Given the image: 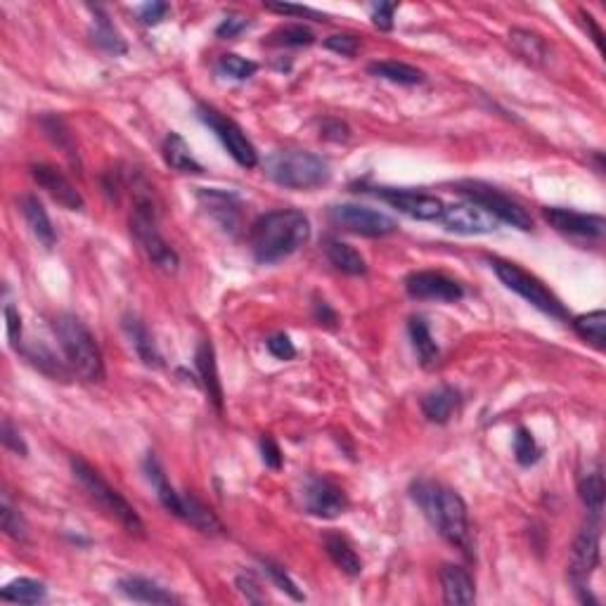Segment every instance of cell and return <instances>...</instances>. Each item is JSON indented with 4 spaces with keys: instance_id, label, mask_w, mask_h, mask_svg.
I'll return each mask as SVG.
<instances>
[{
    "instance_id": "47",
    "label": "cell",
    "mask_w": 606,
    "mask_h": 606,
    "mask_svg": "<svg viewBox=\"0 0 606 606\" xmlns=\"http://www.w3.org/2000/svg\"><path fill=\"white\" fill-rule=\"evenodd\" d=\"M393 14H396V5H393V3H379V5L372 7V22H374V27H379L382 31H391Z\"/></svg>"
},
{
    "instance_id": "13",
    "label": "cell",
    "mask_w": 606,
    "mask_h": 606,
    "mask_svg": "<svg viewBox=\"0 0 606 606\" xmlns=\"http://www.w3.org/2000/svg\"><path fill=\"white\" fill-rule=\"evenodd\" d=\"M303 505H306L308 514L318 516V519H337L348 507V497L329 479L311 476L303 488Z\"/></svg>"
},
{
    "instance_id": "44",
    "label": "cell",
    "mask_w": 606,
    "mask_h": 606,
    "mask_svg": "<svg viewBox=\"0 0 606 606\" xmlns=\"http://www.w3.org/2000/svg\"><path fill=\"white\" fill-rule=\"evenodd\" d=\"M247 29H249L247 17L228 14V17L218 24V29H215V36H218V39H237V36H240L242 31H247Z\"/></svg>"
},
{
    "instance_id": "48",
    "label": "cell",
    "mask_w": 606,
    "mask_h": 606,
    "mask_svg": "<svg viewBox=\"0 0 606 606\" xmlns=\"http://www.w3.org/2000/svg\"><path fill=\"white\" fill-rule=\"evenodd\" d=\"M169 10L171 7L166 5V3H147V5H143L137 10V14H140L143 24H159V22L169 14Z\"/></svg>"
},
{
    "instance_id": "6",
    "label": "cell",
    "mask_w": 606,
    "mask_h": 606,
    "mask_svg": "<svg viewBox=\"0 0 606 606\" xmlns=\"http://www.w3.org/2000/svg\"><path fill=\"white\" fill-rule=\"evenodd\" d=\"M131 233L136 237L137 247L147 256V261L152 266L162 270V273H176L180 266V259L173 249L169 247V242L163 240L157 225V211L152 204L150 195H136V206H133L131 215Z\"/></svg>"
},
{
    "instance_id": "5",
    "label": "cell",
    "mask_w": 606,
    "mask_h": 606,
    "mask_svg": "<svg viewBox=\"0 0 606 606\" xmlns=\"http://www.w3.org/2000/svg\"><path fill=\"white\" fill-rule=\"evenodd\" d=\"M72 471L74 479L83 486V490L91 496V500L98 502L100 507H102V512H107L111 519H117L128 533L145 538V523L143 519H140V514L136 512V507H133L131 502L126 500L117 488H111L110 483L100 476L98 470H92L91 464L79 460V457H74Z\"/></svg>"
},
{
    "instance_id": "19",
    "label": "cell",
    "mask_w": 606,
    "mask_h": 606,
    "mask_svg": "<svg viewBox=\"0 0 606 606\" xmlns=\"http://www.w3.org/2000/svg\"><path fill=\"white\" fill-rule=\"evenodd\" d=\"M197 370H199V377H202L204 391L209 396L211 403L215 405V410H223V384L221 377H218V365H215V353L211 341H202L197 346Z\"/></svg>"
},
{
    "instance_id": "38",
    "label": "cell",
    "mask_w": 606,
    "mask_h": 606,
    "mask_svg": "<svg viewBox=\"0 0 606 606\" xmlns=\"http://www.w3.org/2000/svg\"><path fill=\"white\" fill-rule=\"evenodd\" d=\"M514 455L516 462L522 464V467H531V464L538 462V457H540V448L535 444V438L531 436V431L528 429H516L514 436Z\"/></svg>"
},
{
    "instance_id": "32",
    "label": "cell",
    "mask_w": 606,
    "mask_h": 606,
    "mask_svg": "<svg viewBox=\"0 0 606 606\" xmlns=\"http://www.w3.org/2000/svg\"><path fill=\"white\" fill-rule=\"evenodd\" d=\"M408 332H410L412 346H415V353H417L419 363L424 367H431L438 360V346L431 337L429 325L424 322L422 318H412L410 325H408Z\"/></svg>"
},
{
    "instance_id": "14",
    "label": "cell",
    "mask_w": 606,
    "mask_h": 606,
    "mask_svg": "<svg viewBox=\"0 0 606 606\" xmlns=\"http://www.w3.org/2000/svg\"><path fill=\"white\" fill-rule=\"evenodd\" d=\"M374 195L379 199H384L386 204H391L393 209H398L400 214L415 218V221H441V215H444L445 209V204L438 197L410 192V189L379 188Z\"/></svg>"
},
{
    "instance_id": "31",
    "label": "cell",
    "mask_w": 606,
    "mask_h": 606,
    "mask_svg": "<svg viewBox=\"0 0 606 606\" xmlns=\"http://www.w3.org/2000/svg\"><path fill=\"white\" fill-rule=\"evenodd\" d=\"M46 585L40 580L17 578L0 590V600L14 602V604H39L46 600Z\"/></svg>"
},
{
    "instance_id": "39",
    "label": "cell",
    "mask_w": 606,
    "mask_h": 606,
    "mask_svg": "<svg viewBox=\"0 0 606 606\" xmlns=\"http://www.w3.org/2000/svg\"><path fill=\"white\" fill-rule=\"evenodd\" d=\"M315 40L313 31L301 24H289V27H282L273 33V43L277 46H292V48H303L311 46Z\"/></svg>"
},
{
    "instance_id": "45",
    "label": "cell",
    "mask_w": 606,
    "mask_h": 606,
    "mask_svg": "<svg viewBox=\"0 0 606 606\" xmlns=\"http://www.w3.org/2000/svg\"><path fill=\"white\" fill-rule=\"evenodd\" d=\"M268 351L270 356H275L277 360H292L296 356V348H294L292 339H289L287 334H273L270 339L266 341Z\"/></svg>"
},
{
    "instance_id": "49",
    "label": "cell",
    "mask_w": 606,
    "mask_h": 606,
    "mask_svg": "<svg viewBox=\"0 0 606 606\" xmlns=\"http://www.w3.org/2000/svg\"><path fill=\"white\" fill-rule=\"evenodd\" d=\"M261 452H263V462L270 467V470H280L282 467V452L280 445L275 444L270 436L261 438Z\"/></svg>"
},
{
    "instance_id": "9",
    "label": "cell",
    "mask_w": 606,
    "mask_h": 606,
    "mask_svg": "<svg viewBox=\"0 0 606 606\" xmlns=\"http://www.w3.org/2000/svg\"><path fill=\"white\" fill-rule=\"evenodd\" d=\"M460 192L470 197V202H476L479 206L488 211L493 218L502 223H509L512 228L519 230H531L533 228V218L523 209L522 204L509 199L507 195H502L497 189L488 188V185L481 183H462L460 185Z\"/></svg>"
},
{
    "instance_id": "29",
    "label": "cell",
    "mask_w": 606,
    "mask_h": 606,
    "mask_svg": "<svg viewBox=\"0 0 606 606\" xmlns=\"http://www.w3.org/2000/svg\"><path fill=\"white\" fill-rule=\"evenodd\" d=\"M509 40H512L516 53L522 55L526 62H531V65H545L548 62L549 48L538 33H531L526 29H512L509 31Z\"/></svg>"
},
{
    "instance_id": "23",
    "label": "cell",
    "mask_w": 606,
    "mask_h": 606,
    "mask_svg": "<svg viewBox=\"0 0 606 606\" xmlns=\"http://www.w3.org/2000/svg\"><path fill=\"white\" fill-rule=\"evenodd\" d=\"M460 405V393L455 389H450V386H441L436 391L426 393L422 398V412L424 417L429 419L434 424H445L450 417H452V412Z\"/></svg>"
},
{
    "instance_id": "30",
    "label": "cell",
    "mask_w": 606,
    "mask_h": 606,
    "mask_svg": "<svg viewBox=\"0 0 606 606\" xmlns=\"http://www.w3.org/2000/svg\"><path fill=\"white\" fill-rule=\"evenodd\" d=\"M180 519H185L188 523L199 528L202 533L209 535L223 533V523L218 522V516H215L204 502L197 500L192 493H189V496H183V516H180Z\"/></svg>"
},
{
    "instance_id": "46",
    "label": "cell",
    "mask_w": 606,
    "mask_h": 606,
    "mask_svg": "<svg viewBox=\"0 0 606 606\" xmlns=\"http://www.w3.org/2000/svg\"><path fill=\"white\" fill-rule=\"evenodd\" d=\"M268 10H273V13L280 14H299V17H308V20L313 22H325L327 14L318 13V10H311V7L303 5H289V3H268Z\"/></svg>"
},
{
    "instance_id": "7",
    "label": "cell",
    "mask_w": 606,
    "mask_h": 606,
    "mask_svg": "<svg viewBox=\"0 0 606 606\" xmlns=\"http://www.w3.org/2000/svg\"><path fill=\"white\" fill-rule=\"evenodd\" d=\"M490 268L496 270V275L500 277V282L505 287L512 289L514 294H519V296L526 299L531 306H535L538 311L549 315V318L557 320L568 318L564 303H561V301L557 299V296H554L535 275L526 273V270L516 266V263L502 261V259H490Z\"/></svg>"
},
{
    "instance_id": "52",
    "label": "cell",
    "mask_w": 606,
    "mask_h": 606,
    "mask_svg": "<svg viewBox=\"0 0 606 606\" xmlns=\"http://www.w3.org/2000/svg\"><path fill=\"white\" fill-rule=\"evenodd\" d=\"M322 136L329 137V140H337V143L348 140V126L341 124V121H325V126H322Z\"/></svg>"
},
{
    "instance_id": "42",
    "label": "cell",
    "mask_w": 606,
    "mask_h": 606,
    "mask_svg": "<svg viewBox=\"0 0 606 606\" xmlns=\"http://www.w3.org/2000/svg\"><path fill=\"white\" fill-rule=\"evenodd\" d=\"M327 50L341 55V57H353L356 50H358V39L356 36H348V33H337V36H329L325 40Z\"/></svg>"
},
{
    "instance_id": "15",
    "label": "cell",
    "mask_w": 606,
    "mask_h": 606,
    "mask_svg": "<svg viewBox=\"0 0 606 606\" xmlns=\"http://www.w3.org/2000/svg\"><path fill=\"white\" fill-rule=\"evenodd\" d=\"M405 289H408L412 299L417 301H444V303H452V301H460L464 296V289L455 280H450L448 275L444 273H431V270L412 273L405 280Z\"/></svg>"
},
{
    "instance_id": "12",
    "label": "cell",
    "mask_w": 606,
    "mask_h": 606,
    "mask_svg": "<svg viewBox=\"0 0 606 606\" xmlns=\"http://www.w3.org/2000/svg\"><path fill=\"white\" fill-rule=\"evenodd\" d=\"M438 223L455 235H490L496 233L500 221L476 202H457L445 206Z\"/></svg>"
},
{
    "instance_id": "8",
    "label": "cell",
    "mask_w": 606,
    "mask_h": 606,
    "mask_svg": "<svg viewBox=\"0 0 606 606\" xmlns=\"http://www.w3.org/2000/svg\"><path fill=\"white\" fill-rule=\"evenodd\" d=\"M600 516H593L590 522L583 526L571 549V564H568V578L574 583L575 593L580 594V600L587 602V583L590 575L600 564ZM593 602V600H590Z\"/></svg>"
},
{
    "instance_id": "35",
    "label": "cell",
    "mask_w": 606,
    "mask_h": 606,
    "mask_svg": "<svg viewBox=\"0 0 606 606\" xmlns=\"http://www.w3.org/2000/svg\"><path fill=\"white\" fill-rule=\"evenodd\" d=\"M202 202L209 204L211 214L218 215V221L225 230H235L237 225V209L233 206V197L223 192H202Z\"/></svg>"
},
{
    "instance_id": "11",
    "label": "cell",
    "mask_w": 606,
    "mask_h": 606,
    "mask_svg": "<svg viewBox=\"0 0 606 606\" xmlns=\"http://www.w3.org/2000/svg\"><path fill=\"white\" fill-rule=\"evenodd\" d=\"M199 119L215 133V137L221 140L223 147L230 152V157L235 159L242 169H254V166H259V152H256L251 140L244 136V131H242L235 121L221 117L211 107H199Z\"/></svg>"
},
{
    "instance_id": "10",
    "label": "cell",
    "mask_w": 606,
    "mask_h": 606,
    "mask_svg": "<svg viewBox=\"0 0 606 606\" xmlns=\"http://www.w3.org/2000/svg\"><path fill=\"white\" fill-rule=\"evenodd\" d=\"M329 218L337 228L348 230L353 235L363 237H386L396 233L398 225L391 215L382 214V211L358 206V204H339L329 209Z\"/></svg>"
},
{
    "instance_id": "37",
    "label": "cell",
    "mask_w": 606,
    "mask_h": 606,
    "mask_svg": "<svg viewBox=\"0 0 606 606\" xmlns=\"http://www.w3.org/2000/svg\"><path fill=\"white\" fill-rule=\"evenodd\" d=\"M92 36H95V43H98L100 48H105L107 53H114V55L126 53V43L121 40L117 29L111 27L110 22H107V17H100V20L95 22V31H92Z\"/></svg>"
},
{
    "instance_id": "41",
    "label": "cell",
    "mask_w": 606,
    "mask_h": 606,
    "mask_svg": "<svg viewBox=\"0 0 606 606\" xmlns=\"http://www.w3.org/2000/svg\"><path fill=\"white\" fill-rule=\"evenodd\" d=\"M263 568H266V574L270 575V580H273L275 585L280 587L282 593H287L289 597H294V600H296V602L303 600V594H301L299 590H296V585H294V580L289 578L287 574H285V568L275 566L273 561H263Z\"/></svg>"
},
{
    "instance_id": "21",
    "label": "cell",
    "mask_w": 606,
    "mask_h": 606,
    "mask_svg": "<svg viewBox=\"0 0 606 606\" xmlns=\"http://www.w3.org/2000/svg\"><path fill=\"white\" fill-rule=\"evenodd\" d=\"M119 590L133 602H143V604H173L176 597L162 587L159 583L150 578H140V575H131V578L119 580Z\"/></svg>"
},
{
    "instance_id": "16",
    "label": "cell",
    "mask_w": 606,
    "mask_h": 606,
    "mask_svg": "<svg viewBox=\"0 0 606 606\" xmlns=\"http://www.w3.org/2000/svg\"><path fill=\"white\" fill-rule=\"evenodd\" d=\"M31 178L43 188L48 195L53 197L59 206H65L69 211H81L85 206L81 192L72 185V180L62 173L59 169L50 166V163H33Z\"/></svg>"
},
{
    "instance_id": "4",
    "label": "cell",
    "mask_w": 606,
    "mask_h": 606,
    "mask_svg": "<svg viewBox=\"0 0 606 606\" xmlns=\"http://www.w3.org/2000/svg\"><path fill=\"white\" fill-rule=\"evenodd\" d=\"M55 334L59 339V348L65 351V358L83 382L98 384L105 379V360L100 346L95 344L91 329L76 315H59L55 320Z\"/></svg>"
},
{
    "instance_id": "50",
    "label": "cell",
    "mask_w": 606,
    "mask_h": 606,
    "mask_svg": "<svg viewBox=\"0 0 606 606\" xmlns=\"http://www.w3.org/2000/svg\"><path fill=\"white\" fill-rule=\"evenodd\" d=\"M5 322H7V339H10L13 346H17L22 337V318L13 303H7L5 306Z\"/></svg>"
},
{
    "instance_id": "33",
    "label": "cell",
    "mask_w": 606,
    "mask_h": 606,
    "mask_svg": "<svg viewBox=\"0 0 606 606\" xmlns=\"http://www.w3.org/2000/svg\"><path fill=\"white\" fill-rule=\"evenodd\" d=\"M574 327H575V332H578L585 341H590L594 348H600V351L604 348V341H606V313L604 311H594V313L578 315V318L574 320Z\"/></svg>"
},
{
    "instance_id": "43",
    "label": "cell",
    "mask_w": 606,
    "mask_h": 606,
    "mask_svg": "<svg viewBox=\"0 0 606 606\" xmlns=\"http://www.w3.org/2000/svg\"><path fill=\"white\" fill-rule=\"evenodd\" d=\"M0 436H3V445H5L7 450H13L14 455L27 457L29 452L27 444H24V438L20 436V431L14 429L10 419H3V434H0Z\"/></svg>"
},
{
    "instance_id": "53",
    "label": "cell",
    "mask_w": 606,
    "mask_h": 606,
    "mask_svg": "<svg viewBox=\"0 0 606 606\" xmlns=\"http://www.w3.org/2000/svg\"><path fill=\"white\" fill-rule=\"evenodd\" d=\"M315 318L327 322V325H334V322H337V315H334V311H329V306H327L325 301H318V303H315ZM322 322H320V325H322Z\"/></svg>"
},
{
    "instance_id": "28",
    "label": "cell",
    "mask_w": 606,
    "mask_h": 606,
    "mask_svg": "<svg viewBox=\"0 0 606 606\" xmlns=\"http://www.w3.org/2000/svg\"><path fill=\"white\" fill-rule=\"evenodd\" d=\"M325 254H327V259H329V263H332L337 270H341V273H346V275H365L367 273L365 259H363L356 249L344 244V242L329 240L325 247Z\"/></svg>"
},
{
    "instance_id": "1",
    "label": "cell",
    "mask_w": 606,
    "mask_h": 606,
    "mask_svg": "<svg viewBox=\"0 0 606 606\" xmlns=\"http://www.w3.org/2000/svg\"><path fill=\"white\" fill-rule=\"evenodd\" d=\"M311 240V223L301 211H270L254 223L251 230V251L263 266L285 261Z\"/></svg>"
},
{
    "instance_id": "40",
    "label": "cell",
    "mask_w": 606,
    "mask_h": 606,
    "mask_svg": "<svg viewBox=\"0 0 606 606\" xmlns=\"http://www.w3.org/2000/svg\"><path fill=\"white\" fill-rule=\"evenodd\" d=\"M0 514H3V531L10 538H14V540H27V523H24L20 512L7 500H3V512Z\"/></svg>"
},
{
    "instance_id": "27",
    "label": "cell",
    "mask_w": 606,
    "mask_h": 606,
    "mask_svg": "<svg viewBox=\"0 0 606 606\" xmlns=\"http://www.w3.org/2000/svg\"><path fill=\"white\" fill-rule=\"evenodd\" d=\"M163 159H166V163H169L173 171H178V173H202L204 171L202 163L192 157L189 145L185 143L178 133H171V136L163 140Z\"/></svg>"
},
{
    "instance_id": "17",
    "label": "cell",
    "mask_w": 606,
    "mask_h": 606,
    "mask_svg": "<svg viewBox=\"0 0 606 606\" xmlns=\"http://www.w3.org/2000/svg\"><path fill=\"white\" fill-rule=\"evenodd\" d=\"M542 214H545V221L554 230L564 233V235L585 237V240H600V237H604L606 221L602 215L580 214V211L568 209H545Z\"/></svg>"
},
{
    "instance_id": "25",
    "label": "cell",
    "mask_w": 606,
    "mask_h": 606,
    "mask_svg": "<svg viewBox=\"0 0 606 606\" xmlns=\"http://www.w3.org/2000/svg\"><path fill=\"white\" fill-rule=\"evenodd\" d=\"M325 549L327 554H329V559H332L346 575L356 578V575L363 574V561H360V557L356 554V549L351 548V542L346 540L344 535L327 533Z\"/></svg>"
},
{
    "instance_id": "36",
    "label": "cell",
    "mask_w": 606,
    "mask_h": 606,
    "mask_svg": "<svg viewBox=\"0 0 606 606\" xmlns=\"http://www.w3.org/2000/svg\"><path fill=\"white\" fill-rule=\"evenodd\" d=\"M256 69H259L256 62L240 57V55H223V57L218 59V72H221L225 79L247 81L254 76Z\"/></svg>"
},
{
    "instance_id": "20",
    "label": "cell",
    "mask_w": 606,
    "mask_h": 606,
    "mask_svg": "<svg viewBox=\"0 0 606 606\" xmlns=\"http://www.w3.org/2000/svg\"><path fill=\"white\" fill-rule=\"evenodd\" d=\"M20 209L22 215H24V221H27V225L31 228L33 237H36L46 249H53L57 237H55L53 223H50L48 211L43 209V204H40L33 195H27L20 199Z\"/></svg>"
},
{
    "instance_id": "26",
    "label": "cell",
    "mask_w": 606,
    "mask_h": 606,
    "mask_svg": "<svg viewBox=\"0 0 606 606\" xmlns=\"http://www.w3.org/2000/svg\"><path fill=\"white\" fill-rule=\"evenodd\" d=\"M367 72L377 79L391 81V83L400 85H417L424 83V72L417 66L405 65V62H396V59H384V62H372L367 66Z\"/></svg>"
},
{
    "instance_id": "3",
    "label": "cell",
    "mask_w": 606,
    "mask_h": 606,
    "mask_svg": "<svg viewBox=\"0 0 606 606\" xmlns=\"http://www.w3.org/2000/svg\"><path fill=\"white\" fill-rule=\"evenodd\" d=\"M263 171L273 183L287 189H313L332 176L329 163L306 150H275L263 162Z\"/></svg>"
},
{
    "instance_id": "18",
    "label": "cell",
    "mask_w": 606,
    "mask_h": 606,
    "mask_svg": "<svg viewBox=\"0 0 606 606\" xmlns=\"http://www.w3.org/2000/svg\"><path fill=\"white\" fill-rule=\"evenodd\" d=\"M441 587H444V600L445 604L467 606L474 604L476 590L471 575L464 571L462 566H448L441 568Z\"/></svg>"
},
{
    "instance_id": "24",
    "label": "cell",
    "mask_w": 606,
    "mask_h": 606,
    "mask_svg": "<svg viewBox=\"0 0 606 606\" xmlns=\"http://www.w3.org/2000/svg\"><path fill=\"white\" fill-rule=\"evenodd\" d=\"M124 329L131 339L133 348L140 356L147 367H162V353L157 351V344L152 339L150 329L140 322L137 318H124Z\"/></svg>"
},
{
    "instance_id": "51",
    "label": "cell",
    "mask_w": 606,
    "mask_h": 606,
    "mask_svg": "<svg viewBox=\"0 0 606 606\" xmlns=\"http://www.w3.org/2000/svg\"><path fill=\"white\" fill-rule=\"evenodd\" d=\"M237 587H240V593L247 597L249 602H254V604H261V602H266V597H263L261 593H259V583H256L251 575H237Z\"/></svg>"
},
{
    "instance_id": "22",
    "label": "cell",
    "mask_w": 606,
    "mask_h": 606,
    "mask_svg": "<svg viewBox=\"0 0 606 606\" xmlns=\"http://www.w3.org/2000/svg\"><path fill=\"white\" fill-rule=\"evenodd\" d=\"M145 471H147V479H150L152 488H154V493H157L159 502H162L163 507L169 509L171 514L183 516V496L176 493V488L171 486L166 474H163L162 464H159V460L152 452L145 460Z\"/></svg>"
},
{
    "instance_id": "34",
    "label": "cell",
    "mask_w": 606,
    "mask_h": 606,
    "mask_svg": "<svg viewBox=\"0 0 606 606\" xmlns=\"http://www.w3.org/2000/svg\"><path fill=\"white\" fill-rule=\"evenodd\" d=\"M578 493H580V500L585 502L587 512L593 516H600L602 514V507H604V476H602V471H593V474H587L583 481H580L578 486Z\"/></svg>"
},
{
    "instance_id": "2",
    "label": "cell",
    "mask_w": 606,
    "mask_h": 606,
    "mask_svg": "<svg viewBox=\"0 0 606 606\" xmlns=\"http://www.w3.org/2000/svg\"><path fill=\"white\" fill-rule=\"evenodd\" d=\"M412 497L422 507L424 516L429 519L431 526L444 535L450 545L470 554L471 535H470V516L462 496L448 486L434 481H419L412 488Z\"/></svg>"
}]
</instances>
